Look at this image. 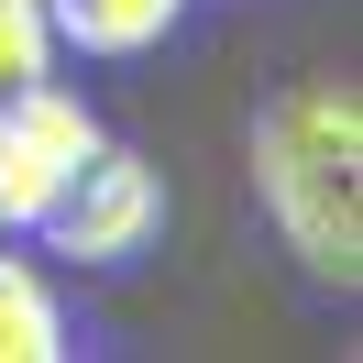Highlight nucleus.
<instances>
[{"mask_svg":"<svg viewBox=\"0 0 363 363\" xmlns=\"http://www.w3.org/2000/svg\"><path fill=\"white\" fill-rule=\"evenodd\" d=\"M253 187H264L286 253L319 286L363 275V99L341 77H308V89L264 99V121H253Z\"/></svg>","mask_w":363,"mask_h":363,"instance_id":"1","label":"nucleus"},{"mask_svg":"<svg viewBox=\"0 0 363 363\" xmlns=\"http://www.w3.org/2000/svg\"><path fill=\"white\" fill-rule=\"evenodd\" d=\"M155 220H165V187H155V165L121 155V143H89V155L67 165V187L33 209L45 253H67V264H133V253L155 242Z\"/></svg>","mask_w":363,"mask_h":363,"instance_id":"2","label":"nucleus"},{"mask_svg":"<svg viewBox=\"0 0 363 363\" xmlns=\"http://www.w3.org/2000/svg\"><path fill=\"white\" fill-rule=\"evenodd\" d=\"M99 143L89 99L55 89V77H33V89L0 99V231H33V209L67 187V165Z\"/></svg>","mask_w":363,"mask_h":363,"instance_id":"3","label":"nucleus"},{"mask_svg":"<svg viewBox=\"0 0 363 363\" xmlns=\"http://www.w3.org/2000/svg\"><path fill=\"white\" fill-rule=\"evenodd\" d=\"M177 11L187 0H45L55 45H77V55H143L177 33Z\"/></svg>","mask_w":363,"mask_h":363,"instance_id":"4","label":"nucleus"},{"mask_svg":"<svg viewBox=\"0 0 363 363\" xmlns=\"http://www.w3.org/2000/svg\"><path fill=\"white\" fill-rule=\"evenodd\" d=\"M67 352V308H55V286L33 264H11L0 253V363H55Z\"/></svg>","mask_w":363,"mask_h":363,"instance_id":"5","label":"nucleus"},{"mask_svg":"<svg viewBox=\"0 0 363 363\" xmlns=\"http://www.w3.org/2000/svg\"><path fill=\"white\" fill-rule=\"evenodd\" d=\"M45 67H55V23H45V0H0V99L33 89Z\"/></svg>","mask_w":363,"mask_h":363,"instance_id":"6","label":"nucleus"}]
</instances>
